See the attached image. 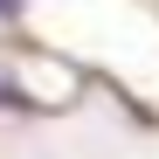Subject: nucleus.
I'll list each match as a JSON object with an SVG mask.
<instances>
[{
    "mask_svg": "<svg viewBox=\"0 0 159 159\" xmlns=\"http://www.w3.org/2000/svg\"><path fill=\"white\" fill-rule=\"evenodd\" d=\"M0 21H21V0H0Z\"/></svg>",
    "mask_w": 159,
    "mask_h": 159,
    "instance_id": "nucleus-2",
    "label": "nucleus"
},
{
    "mask_svg": "<svg viewBox=\"0 0 159 159\" xmlns=\"http://www.w3.org/2000/svg\"><path fill=\"white\" fill-rule=\"evenodd\" d=\"M0 111H35V97L14 83V76H0Z\"/></svg>",
    "mask_w": 159,
    "mask_h": 159,
    "instance_id": "nucleus-1",
    "label": "nucleus"
}]
</instances>
